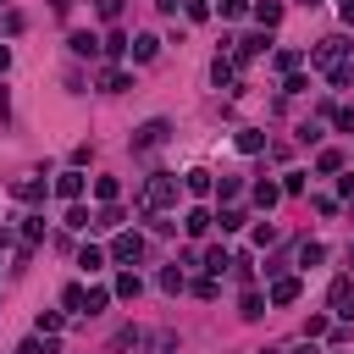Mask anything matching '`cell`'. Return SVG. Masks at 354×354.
<instances>
[{
    "instance_id": "cell-38",
    "label": "cell",
    "mask_w": 354,
    "mask_h": 354,
    "mask_svg": "<svg viewBox=\"0 0 354 354\" xmlns=\"http://www.w3.org/2000/svg\"><path fill=\"white\" fill-rule=\"evenodd\" d=\"M171 348H177L171 332H155V337H149V354H171Z\"/></svg>"
},
{
    "instance_id": "cell-19",
    "label": "cell",
    "mask_w": 354,
    "mask_h": 354,
    "mask_svg": "<svg viewBox=\"0 0 354 354\" xmlns=\"http://www.w3.org/2000/svg\"><path fill=\"white\" fill-rule=\"evenodd\" d=\"M254 55H266V33H249V39H238V61H254Z\"/></svg>"
},
{
    "instance_id": "cell-34",
    "label": "cell",
    "mask_w": 354,
    "mask_h": 354,
    "mask_svg": "<svg viewBox=\"0 0 354 354\" xmlns=\"http://www.w3.org/2000/svg\"><path fill=\"white\" fill-rule=\"evenodd\" d=\"M326 77H332V88H348V83H354V66H348V61H343V66H332V72H326Z\"/></svg>"
},
{
    "instance_id": "cell-35",
    "label": "cell",
    "mask_w": 354,
    "mask_h": 354,
    "mask_svg": "<svg viewBox=\"0 0 354 354\" xmlns=\"http://www.w3.org/2000/svg\"><path fill=\"white\" fill-rule=\"evenodd\" d=\"M216 221H221V232H238V227H243V210H232V205H227Z\"/></svg>"
},
{
    "instance_id": "cell-37",
    "label": "cell",
    "mask_w": 354,
    "mask_h": 354,
    "mask_svg": "<svg viewBox=\"0 0 354 354\" xmlns=\"http://www.w3.org/2000/svg\"><path fill=\"white\" fill-rule=\"evenodd\" d=\"M326 332H332L326 315H310V321H304V337H326Z\"/></svg>"
},
{
    "instance_id": "cell-44",
    "label": "cell",
    "mask_w": 354,
    "mask_h": 354,
    "mask_svg": "<svg viewBox=\"0 0 354 354\" xmlns=\"http://www.w3.org/2000/svg\"><path fill=\"white\" fill-rule=\"evenodd\" d=\"M116 11H122V0H100V17L105 22H116Z\"/></svg>"
},
{
    "instance_id": "cell-22",
    "label": "cell",
    "mask_w": 354,
    "mask_h": 354,
    "mask_svg": "<svg viewBox=\"0 0 354 354\" xmlns=\"http://www.w3.org/2000/svg\"><path fill=\"white\" fill-rule=\"evenodd\" d=\"M44 238V216H22V249H33Z\"/></svg>"
},
{
    "instance_id": "cell-13",
    "label": "cell",
    "mask_w": 354,
    "mask_h": 354,
    "mask_svg": "<svg viewBox=\"0 0 354 354\" xmlns=\"http://www.w3.org/2000/svg\"><path fill=\"white\" fill-rule=\"evenodd\" d=\"M183 188H188V194H210V188H216V177H210L205 166H194V171H183Z\"/></svg>"
},
{
    "instance_id": "cell-32",
    "label": "cell",
    "mask_w": 354,
    "mask_h": 354,
    "mask_svg": "<svg viewBox=\"0 0 354 354\" xmlns=\"http://www.w3.org/2000/svg\"><path fill=\"white\" fill-rule=\"evenodd\" d=\"M88 221H94V216H88L83 205H72V210H66V227H72V232H88Z\"/></svg>"
},
{
    "instance_id": "cell-31",
    "label": "cell",
    "mask_w": 354,
    "mask_h": 354,
    "mask_svg": "<svg viewBox=\"0 0 354 354\" xmlns=\"http://www.w3.org/2000/svg\"><path fill=\"white\" fill-rule=\"evenodd\" d=\"M61 332V310H39V337H55Z\"/></svg>"
},
{
    "instance_id": "cell-7",
    "label": "cell",
    "mask_w": 354,
    "mask_h": 354,
    "mask_svg": "<svg viewBox=\"0 0 354 354\" xmlns=\"http://www.w3.org/2000/svg\"><path fill=\"white\" fill-rule=\"evenodd\" d=\"M55 194H61L66 205H77V199H83V171H77V166H66V171L55 177Z\"/></svg>"
},
{
    "instance_id": "cell-2",
    "label": "cell",
    "mask_w": 354,
    "mask_h": 354,
    "mask_svg": "<svg viewBox=\"0 0 354 354\" xmlns=\"http://www.w3.org/2000/svg\"><path fill=\"white\" fill-rule=\"evenodd\" d=\"M166 138H171V122H166V116H155V122H144V127L133 133V149L144 155V149H160Z\"/></svg>"
},
{
    "instance_id": "cell-43",
    "label": "cell",
    "mask_w": 354,
    "mask_h": 354,
    "mask_svg": "<svg viewBox=\"0 0 354 354\" xmlns=\"http://www.w3.org/2000/svg\"><path fill=\"white\" fill-rule=\"evenodd\" d=\"M188 17H194V22H205V17H210V0H188Z\"/></svg>"
},
{
    "instance_id": "cell-18",
    "label": "cell",
    "mask_w": 354,
    "mask_h": 354,
    "mask_svg": "<svg viewBox=\"0 0 354 354\" xmlns=\"http://www.w3.org/2000/svg\"><path fill=\"white\" fill-rule=\"evenodd\" d=\"M111 293H116V299H138V293H144V282H138V271H122Z\"/></svg>"
},
{
    "instance_id": "cell-29",
    "label": "cell",
    "mask_w": 354,
    "mask_h": 354,
    "mask_svg": "<svg viewBox=\"0 0 354 354\" xmlns=\"http://www.w3.org/2000/svg\"><path fill=\"white\" fill-rule=\"evenodd\" d=\"M17 354H55V337H22Z\"/></svg>"
},
{
    "instance_id": "cell-45",
    "label": "cell",
    "mask_w": 354,
    "mask_h": 354,
    "mask_svg": "<svg viewBox=\"0 0 354 354\" xmlns=\"http://www.w3.org/2000/svg\"><path fill=\"white\" fill-rule=\"evenodd\" d=\"M11 243H17V232H11V227H0V249H11Z\"/></svg>"
},
{
    "instance_id": "cell-4",
    "label": "cell",
    "mask_w": 354,
    "mask_h": 354,
    "mask_svg": "<svg viewBox=\"0 0 354 354\" xmlns=\"http://www.w3.org/2000/svg\"><path fill=\"white\" fill-rule=\"evenodd\" d=\"M326 299H332V315H343V321H354V282H348V277H337Z\"/></svg>"
},
{
    "instance_id": "cell-16",
    "label": "cell",
    "mask_w": 354,
    "mask_h": 354,
    "mask_svg": "<svg viewBox=\"0 0 354 354\" xmlns=\"http://www.w3.org/2000/svg\"><path fill=\"white\" fill-rule=\"evenodd\" d=\"M254 22L260 28H277L282 22V0H254Z\"/></svg>"
},
{
    "instance_id": "cell-21",
    "label": "cell",
    "mask_w": 354,
    "mask_h": 354,
    "mask_svg": "<svg viewBox=\"0 0 354 354\" xmlns=\"http://www.w3.org/2000/svg\"><path fill=\"white\" fill-rule=\"evenodd\" d=\"M116 194H122L116 177H94V199H100V205H116Z\"/></svg>"
},
{
    "instance_id": "cell-26",
    "label": "cell",
    "mask_w": 354,
    "mask_h": 354,
    "mask_svg": "<svg viewBox=\"0 0 354 354\" xmlns=\"http://www.w3.org/2000/svg\"><path fill=\"white\" fill-rule=\"evenodd\" d=\"M277 199H282V188H277V183H254V205H260V210H271Z\"/></svg>"
},
{
    "instance_id": "cell-47",
    "label": "cell",
    "mask_w": 354,
    "mask_h": 354,
    "mask_svg": "<svg viewBox=\"0 0 354 354\" xmlns=\"http://www.w3.org/2000/svg\"><path fill=\"white\" fill-rule=\"evenodd\" d=\"M293 354H321V348H315V337H304V343H299Z\"/></svg>"
},
{
    "instance_id": "cell-5",
    "label": "cell",
    "mask_w": 354,
    "mask_h": 354,
    "mask_svg": "<svg viewBox=\"0 0 354 354\" xmlns=\"http://www.w3.org/2000/svg\"><path fill=\"white\" fill-rule=\"evenodd\" d=\"M343 50H348V44H343V39H321V44H315V50H310V61H315V66H326V72H332V66H343Z\"/></svg>"
},
{
    "instance_id": "cell-15",
    "label": "cell",
    "mask_w": 354,
    "mask_h": 354,
    "mask_svg": "<svg viewBox=\"0 0 354 354\" xmlns=\"http://www.w3.org/2000/svg\"><path fill=\"white\" fill-rule=\"evenodd\" d=\"M238 304H243V310H238V315H243V321H260V315H266V304H271V299H266V293H254V288H249V293H243V299H238Z\"/></svg>"
},
{
    "instance_id": "cell-33",
    "label": "cell",
    "mask_w": 354,
    "mask_h": 354,
    "mask_svg": "<svg viewBox=\"0 0 354 354\" xmlns=\"http://www.w3.org/2000/svg\"><path fill=\"white\" fill-rule=\"evenodd\" d=\"M321 260H326V249H321V243H304V249H299V266H304V271H310V266H321Z\"/></svg>"
},
{
    "instance_id": "cell-3",
    "label": "cell",
    "mask_w": 354,
    "mask_h": 354,
    "mask_svg": "<svg viewBox=\"0 0 354 354\" xmlns=\"http://www.w3.org/2000/svg\"><path fill=\"white\" fill-rule=\"evenodd\" d=\"M105 254H111V260H116V266H133V260H138V254H144V238H138V232H116V238H111V249H105Z\"/></svg>"
},
{
    "instance_id": "cell-10",
    "label": "cell",
    "mask_w": 354,
    "mask_h": 354,
    "mask_svg": "<svg viewBox=\"0 0 354 354\" xmlns=\"http://www.w3.org/2000/svg\"><path fill=\"white\" fill-rule=\"evenodd\" d=\"M105 260H111V254H105L100 243H83V249H77V266H83V277H94V271H105Z\"/></svg>"
},
{
    "instance_id": "cell-50",
    "label": "cell",
    "mask_w": 354,
    "mask_h": 354,
    "mask_svg": "<svg viewBox=\"0 0 354 354\" xmlns=\"http://www.w3.org/2000/svg\"><path fill=\"white\" fill-rule=\"evenodd\" d=\"M155 6H160V11H166V17H171V11H177V0H155Z\"/></svg>"
},
{
    "instance_id": "cell-20",
    "label": "cell",
    "mask_w": 354,
    "mask_h": 354,
    "mask_svg": "<svg viewBox=\"0 0 354 354\" xmlns=\"http://www.w3.org/2000/svg\"><path fill=\"white\" fill-rule=\"evenodd\" d=\"M100 88H105V94H122V88H127V72H122V66H105V72H100Z\"/></svg>"
},
{
    "instance_id": "cell-41",
    "label": "cell",
    "mask_w": 354,
    "mask_h": 354,
    "mask_svg": "<svg viewBox=\"0 0 354 354\" xmlns=\"http://www.w3.org/2000/svg\"><path fill=\"white\" fill-rule=\"evenodd\" d=\"M315 166H321V171H337V166H343V155H337V149H321V160H315Z\"/></svg>"
},
{
    "instance_id": "cell-36",
    "label": "cell",
    "mask_w": 354,
    "mask_h": 354,
    "mask_svg": "<svg viewBox=\"0 0 354 354\" xmlns=\"http://www.w3.org/2000/svg\"><path fill=\"white\" fill-rule=\"evenodd\" d=\"M194 293H199V299H216V293H221V282H216V277H210V271H205V277H199V282H194Z\"/></svg>"
},
{
    "instance_id": "cell-42",
    "label": "cell",
    "mask_w": 354,
    "mask_h": 354,
    "mask_svg": "<svg viewBox=\"0 0 354 354\" xmlns=\"http://www.w3.org/2000/svg\"><path fill=\"white\" fill-rule=\"evenodd\" d=\"M332 122H337L343 133H354V111H348V105H337V111H332Z\"/></svg>"
},
{
    "instance_id": "cell-25",
    "label": "cell",
    "mask_w": 354,
    "mask_h": 354,
    "mask_svg": "<svg viewBox=\"0 0 354 354\" xmlns=\"http://www.w3.org/2000/svg\"><path fill=\"white\" fill-rule=\"evenodd\" d=\"M271 66L293 77V72H299V50H271Z\"/></svg>"
},
{
    "instance_id": "cell-52",
    "label": "cell",
    "mask_w": 354,
    "mask_h": 354,
    "mask_svg": "<svg viewBox=\"0 0 354 354\" xmlns=\"http://www.w3.org/2000/svg\"><path fill=\"white\" fill-rule=\"evenodd\" d=\"M348 266H354V243H348Z\"/></svg>"
},
{
    "instance_id": "cell-51",
    "label": "cell",
    "mask_w": 354,
    "mask_h": 354,
    "mask_svg": "<svg viewBox=\"0 0 354 354\" xmlns=\"http://www.w3.org/2000/svg\"><path fill=\"white\" fill-rule=\"evenodd\" d=\"M299 6H321V0H299Z\"/></svg>"
},
{
    "instance_id": "cell-30",
    "label": "cell",
    "mask_w": 354,
    "mask_h": 354,
    "mask_svg": "<svg viewBox=\"0 0 354 354\" xmlns=\"http://www.w3.org/2000/svg\"><path fill=\"white\" fill-rule=\"evenodd\" d=\"M210 83H216V88H221V83H232V61H227V55H216V61H210Z\"/></svg>"
},
{
    "instance_id": "cell-9",
    "label": "cell",
    "mask_w": 354,
    "mask_h": 354,
    "mask_svg": "<svg viewBox=\"0 0 354 354\" xmlns=\"http://www.w3.org/2000/svg\"><path fill=\"white\" fill-rule=\"evenodd\" d=\"M299 293H304V282H299V277H277V282H271V293H266V299H271V304H293V299H299Z\"/></svg>"
},
{
    "instance_id": "cell-23",
    "label": "cell",
    "mask_w": 354,
    "mask_h": 354,
    "mask_svg": "<svg viewBox=\"0 0 354 354\" xmlns=\"http://www.w3.org/2000/svg\"><path fill=\"white\" fill-rule=\"evenodd\" d=\"M105 304H111V288H88L83 293V315H100Z\"/></svg>"
},
{
    "instance_id": "cell-14",
    "label": "cell",
    "mask_w": 354,
    "mask_h": 354,
    "mask_svg": "<svg viewBox=\"0 0 354 354\" xmlns=\"http://www.w3.org/2000/svg\"><path fill=\"white\" fill-rule=\"evenodd\" d=\"M88 227H94V232H116V227H122V210H116V205H100Z\"/></svg>"
},
{
    "instance_id": "cell-1",
    "label": "cell",
    "mask_w": 354,
    "mask_h": 354,
    "mask_svg": "<svg viewBox=\"0 0 354 354\" xmlns=\"http://www.w3.org/2000/svg\"><path fill=\"white\" fill-rule=\"evenodd\" d=\"M144 205H149V210H166V205H177V177H171V171H155V177L144 183Z\"/></svg>"
},
{
    "instance_id": "cell-28",
    "label": "cell",
    "mask_w": 354,
    "mask_h": 354,
    "mask_svg": "<svg viewBox=\"0 0 354 354\" xmlns=\"http://www.w3.org/2000/svg\"><path fill=\"white\" fill-rule=\"evenodd\" d=\"M160 288H166V293H183V288H188L183 266H166V271H160Z\"/></svg>"
},
{
    "instance_id": "cell-49",
    "label": "cell",
    "mask_w": 354,
    "mask_h": 354,
    "mask_svg": "<svg viewBox=\"0 0 354 354\" xmlns=\"http://www.w3.org/2000/svg\"><path fill=\"white\" fill-rule=\"evenodd\" d=\"M6 66H11V44H0V72H6Z\"/></svg>"
},
{
    "instance_id": "cell-48",
    "label": "cell",
    "mask_w": 354,
    "mask_h": 354,
    "mask_svg": "<svg viewBox=\"0 0 354 354\" xmlns=\"http://www.w3.org/2000/svg\"><path fill=\"white\" fill-rule=\"evenodd\" d=\"M337 11H343V22H354V0H337Z\"/></svg>"
},
{
    "instance_id": "cell-27",
    "label": "cell",
    "mask_w": 354,
    "mask_h": 354,
    "mask_svg": "<svg viewBox=\"0 0 354 354\" xmlns=\"http://www.w3.org/2000/svg\"><path fill=\"white\" fill-rule=\"evenodd\" d=\"M205 271H210V277L232 271V254H227V249H210V254H205Z\"/></svg>"
},
{
    "instance_id": "cell-46",
    "label": "cell",
    "mask_w": 354,
    "mask_h": 354,
    "mask_svg": "<svg viewBox=\"0 0 354 354\" xmlns=\"http://www.w3.org/2000/svg\"><path fill=\"white\" fill-rule=\"evenodd\" d=\"M6 116H11V94L0 88V122H6Z\"/></svg>"
},
{
    "instance_id": "cell-39",
    "label": "cell",
    "mask_w": 354,
    "mask_h": 354,
    "mask_svg": "<svg viewBox=\"0 0 354 354\" xmlns=\"http://www.w3.org/2000/svg\"><path fill=\"white\" fill-rule=\"evenodd\" d=\"M83 293H88V288H77V282H72V288L61 293V304H66V310H83Z\"/></svg>"
},
{
    "instance_id": "cell-12",
    "label": "cell",
    "mask_w": 354,
    "mask_h": 354,
    "mask_svg": "<svg viewBox=\"0 0 354 354\" xmlns=\"http://www.w3.org/2000/svg\"><path fill=\"white\" fill-rule=\"evenodd\" d=\"M232 144H238L243 155H260V149H266V133H260V127H238V138H232Z\"/></svg>"
},
{
    "instance_id": "cell-40",
    "label": "cell",
    "mask_w": 354,
    "mask_h": 354,
    "mask_svg": "<svg viewBox=\"0 0 354 354\" xmlns=\"http://www.w3.org/2000/svg\"><path fill=\"white\" fill-rule=\"evenodd\" d=\"M243 11H254V0H221V17H243Z\"/></svg>"
},
{
    "instance_id": "cell-11",
    "label": "cell",
    "mask_w": 354,
    "mask_h": 354,
    "mask_svg": "<svg viewBox=\"0 0 354 354\" xmlns=\"http://www.w3.org/2000/svg\"><path fill=\"white\" fill-rule=\"evenodd\" d=\"M66 44H72V55H105V39H94V33H72Z\"/></svg>"
},
{
    "instance_id": "cell-8",
    "label": "cell",
    "mask_w": 354,
    "mask_h": 354,
    "mask_svg": "<svg viewBox=\"0 0 354 354\" xmlns=\"http://www.w3.org/2000/svg\"><path fill=\"white\" fill-rule=\"evenodd\" d=\"M210 227H216V216H210V210H205V205H194V210H188V216H183V232H188V238H205V232H210Z\"/></svg>"
},
{
    "instance_id": "cell-17",
    "label": "cell",
    "mask_w": 354,
    "mask_h": 354,
    "mask_svg": "<svg viewBox=\"0 0 354 354\" xmlns=\"http://www.w3.org/2000/svg\"><path fill=\"white\" fill-rule=\"evenodd\" d=\"M155 55H160V39L155 33H138L133 39V61H155Z\"/></svg>"
},
{
    "instance_id": "cell-6",
    "label": "cell",
    "mask_w": 354,
    "mask_h": 354,
    "mask_svg": "<svg viewBox=\"0 0 354 354\" xmlns=\"http://www.w3.org/2000/svg\"><path fill=\"white\" fill-rule=\"evenodd\" d=\"M11 194H17L22 205H39V199L50 194V183H44V177H17V183H11Z\"/></svg>"
},
{
    "instance_id": "cell-24",
    "label": "cell",
    "mask_w": 354,
    "mask_h": 354,
    "mask_svg": "<svg viewBox=\"0 0 354 354\" xmlns=\"http://www.w3.org/2000/svg\"><path fill=\"white\" fill-rule=\"evenodd\" d=\"M127 50H133V44H127V33H122V28H111V33H105V55L116 61V55H127Z\"/></svg>"
}]
</instances>
